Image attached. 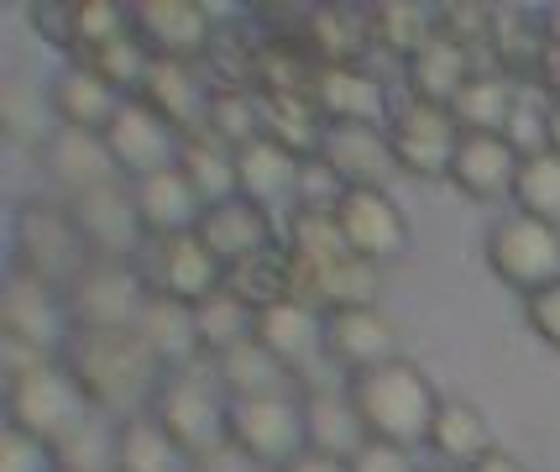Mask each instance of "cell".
Returning <instances> with one entry per match:
<instances>
[{"label":"cell","mask_w":560,"mask_h":472,"mask_svg":"<svg viewBox=\"0 0 560 472\" xmlns=\"http://www.w3.org/2000/svg\"><path fill=\"white\" fill-rule=\"evenodd\" d=\"M492 16H498V5H488V0H440L435 5V37L466 48L477 64H482V58H488V43H492Z\"/></svg>","instance_id":"47"},{"label":"cell","mask_w":560,"mask_h":472,"mask_svg":"<svg viewBox=\"0 0 560 472\" xmlns=\"http://www.w3.org/2000/svg\"><path fill=\"white\" fill-rule=\"evenodd\" d=\"M58 368L79 383V394L90 399L95 415L126 421V415H142L158 378L168 373L163 357L152 352L137 325H69L63 347H58Z\"/></svg>","instance_id":"1"},{"label":"cell","mask_w":560,"mask_h":472,"mask_svg":"<svg viewBox=\"0 0 560 472\" xmlns=\"http://www.w3.org/2000/svg\"><path fill=\"white\" fill-rule=\"evenodd\" d=\"M220 378V389L225 399H252V394H299V378L272 357L268 347H257V336L242 342V347H231L225 357L210 362Z\"/></svg>","instance_id":"35"},{"label":"cell","mask_w":560,"mask_h":472,"mask_svg":"<svg viewBox=\"0 0 560 472\" xmlns=\"http://www.w3.org/2000/svg\"><path fill=\"white\" fill-rule=\"evenodd\" d=\"M257 53H262V26L246 16H220L215 37H210V53H205V74L215 90H252V74H257Z\"/></svg>","instance_id":"31"},{"label":"cell","mask_w":560,"mask_h":472,"mask_svg":"<svg viewBox=\"0 0 560 472\" xmlns=\"http://www.w3.org/2000/svg\"><path fill=\"white\" fill-rule=\"evenodd\" d=\"M304 48L315 53L319 69H357V64H366V58L377 53L366 5L315 0V5H310V22H304Z\"/></svg>","instance_id":"21"},{"label":"cell","mask_w":560,"mask_h":472,"mask_svg":"<svg viewBox=\"0 0 560 472\" xmlns=\"http://www.w3.org/2000/svg\"><path fill=\"white\" fill-rule=\"evenodd\" d=\"M539 58H545V26H539V11H524V5H498L492 16V43H488V69L509 74L513 84H529L535 90Z\"/></svg>","instance_id":"28"},{"label":"cell","mask_w":560,"mask_h":472,"mask_svg":"<svg viewBox=\"0 0 560 472\" xmlns=\"http://www.w3.org/2000/svg\"><path fill=\"white\" fill-rule=\"evenodd\" d=\"M524 325H529L550 352H560V278L545 284V289H535V295H524Z\"/></svg>","instance_id":"51"},{"label":"cell","mask_w":560,"mask_h":472,"mask_svg":"<svg viewBox=\"0 0 560 472\" xmlns=\"http://www.w3.org/2000/svg\"><path fill=\"white\" fill-rule=\"evenodd\" d=\"M131 263H137V274H142V284L152 295L178 299V304H205L225 284V268L210 257V247L199 242L195 231H184V237H147Z\"/></svg>","instance_id":"10"},{"label":"cell","mask_w":560,"mask_h":472,"mask_svg":"<svg viewBox=\"0 0 560 472\" xmlns=\"http://www.w3.org/2000/svg\"><path fill=\"white\" fill-rule=\"evenodd\" d=\"M293 184H299V158L289 148H278L272 137H257V142H246L236 152V195L272 210L278 199L293 205Z\"/></svg>","instance_id":"34"},{"label":"cell","mask_w":560,"mask_h":472,"mask_svg":"<svg viewBox=\"0 0 560 472\" xmlns=\"http://www.w3.org/2000/svg\"><path fill=\"white\" fill-rule=\"evenodd\" d=\"M509 137L513 148H518V158H529V152H545L550 148V100L545 95H518V105H513V116H509Z\"/></svg>","instance_id":"49"},{"label":"cell","mask_w":560,"mask_h":472,"mask_svg":"<svg viewBox=\"0 0 560 472\" xmlns=\"http://www.w3.org/2000/svg\"><path fill=\"white\" fill-rule=\"evenodd\" d=\"M147 299L152 289L142 284L131 257H90L63 289V310H69V325L105 331V325H137Z\"/></svg>","instance_id":"8"},{"label":"cell","mask_w":560,"mask_h":472,"mask_svg":"<svg viewBox=\"0 0 560 472\" xmlns=\"http://www.w3.org/2000/svg\"><path fill=\"white\" fill-rule=\"evenodd\" d=\"M278 472H351V462H341V457H325V451H299L289 468Z\"/></svg>","instance_id":"54"},{"label":"cell","mask_w":560,"mask_h":472,"mask_svg":"<svg viewBox=\"0 0 560 472\" xmlns=\"http://www.w3.org/2000/svg\"><path fill=\"white\" fill-rule=\"evenodd\" d=\"M539 26H545V43H550V48H560V0L539 11Z\"/></svg>","instance_id":"56"},{"label":"cell","mask_w":560,"mask_h":472,"mask_svg":"<svg viewBox=\"0 0 560 472\" xmlns=\"http://www.w3.org/2000/svg\"><path fill=\"white\" fill-rule=\"evenodd\" d=\"M304 436H310V451H325V457H341L351 462L357 451L372 441L357 421V410H351V399H346V383H319V389H304Z\"/></svg>","instance_id":"26"},{"label":"cell","mask_w":560,"mask_h":472,"mask_svg":"<svg viewBox=\"0 0 560 472\" xmlns=\"http://www.w3.org/2000/svg\"><path fill=\"white\" fill-rule=\"evenodd\" d=\"M346 199V179L325 163V158H304L299 163V184H293V205L289 210H319V216H336V205Z\"/></svg>","instance_id":"48"},{"label":"cell","mask_w":560,"mask_h":472,"mask_svg":"<svg viewBox=\"0 0 560 472\" xmlns=\"http://www.w3.org/2000/svg\"><path fill=\"white\" fill-rule=\"evenodd\" d=\"M471 74H477V58H471L466 48H456V43H445V37L424 43V48L404 64L409 100H419V105H440V111H451V100L462 95V84Z\"/></svg>","instance_id":"29"},{"label":"cell","mask_w":560,"mask_h":472,"mask_svg":"<svg viewBox=\"0 0 560 472\" xmlns=\"http://www.w3.org/2000/svg\"><path fill=\"white\" fill-rule=\"evenodd\" d=\"M37 163H43V174H48L52 195H90L100 184H116V163H110V152H105V137H90V131H69V126H52L48 142L37 148Z\"/></svg>","instance_id":"19"},{"label":"cell","mask_w":560,"mask_h":472,"mask_svg":"<svg viewBox=\"0 0 560 472\" xmlns=\"http://www.w3.org/2000/svg\"><path fill=\"white\" fill-rule=\"evenodd\" d=\"M90 421H95L90 399L79 394V383L58 362H43L32 373L5 378V425L11 430H26V436H37L48 447H69Z\"/></svg>","instance_id":"5"},{"label":"cell","mask_w":560,"mask_h":472,"mask_svg":"<svg viewBox=\"0 0 560 472\" xmlns=\"http://www.w3.org/2000/svg\"><path fill=\"white\" fill-rule=\"evenodd\" d=\"M84 263H90V242L63 195H26L11 210V274L63 295Z\"/></svg>","instance_id":"3"},{"label":"cell","mask_w":560,"mask_h":472,"mask_svg":"<svg viewBox=\"0 0 560 472\" xmlns=\"http://www.w3.org/2000/svg\"><path fill=\"white\" fill-rule=\"evenodd\" d=\"M0 336L26 342V347H43L58 357L63 336H69V310L63 295L48 284H32L22 274H5V295H0Z\"/></svg>","instance_id":"18"},{"label":"cell","mask_w":560,"mask_h":472,"mask_svg":"<svg viewBox=\"0 0 560 472\" xmlns=\"http://www.w3.org/2000/svg\"><path fill=\"white\" fill-rule=\"evenodd\" d=\"M319 158L346 179V189H388V179L398 174L383 126H330Z\"/></svg>","instance_id":"24"},{"label":"cell","mask_w":560,"mask_h":472,"mask_svg":"<svg viewBox=\"0 0 560 472\" xmlns=\"http://www.w3.org/2000/svg\"><path fill=\"white\" fill-rule=\"evenodd\" d=\"M121 90H110L95 69L84 64H63L58 74L48 79V111H52V126H69V131H90L100 137L105 126L116 122L121 111Z\"/></svg>","instance_id":"23"},{"label":"cell","mask_w":560,"mask_h":472,"mask_svg":"<svg viewBox=\"0 0 560 472\" xmlns=\"http://www.w3.org/2000/svg\"><path fill=\"white\" fill-rule=\"evenodd\" d=\"M110 472H199L184 451L168 441V430L152 415H126L116 421V441H110Z\"/></svg>","instance_id":"30"},{"label":"cell","mask_w":560,"mask_h":472,"mask_svg":"<svg viewBox=\"0 0 560 472\" xmlns=\"http://www.w3.org/2000/svg\"><path fill=\"white\" fill-rule=\"evenodd\" d=\"M398 347H404V331L383 304H357V310H330L325 315V357L341 378L404 357Z\"/></svg>","instance_id":"14"},{"label":"cell","mask_w":560,"mask_h":472,"mask_svg":"<svg viewBox=\"0 0 560 472\" xmlns=\"http://www.w3.org/2000/svg\"><path fill=\"white\" fill-rule=\"evenodd\" d=\"M518 95H524V84H513L509 74H498V69H488V64H477V74L466 79L462 95L451 100V116H456L462 131H498V137H503Z\"/></svg>","instance_id":"33"},{"label":"cell","mask_w":560,"mask_h":472,"mask_svg":"<svg viewBox=\"0 0 560 472\" xmlns=\"http://www.w3.org/2000/svg\"><path fill=\"white\" fill-rule=\"evenodd\" d=\"M73 221L90 242V257H137L142 252V221H137V199H131V184L116 179V184H100L90 195L69 199Z\"/></svg>","instance_id":"16"},{"label":"cell","mask_w":560,"mask_h":472,"mask_svg":"<svg viewBox=\"0 0 560 472\" xmlns=\"http://www.w3.org/2000/svg\"><path fill=\"white\" fill-rule=\"evenodd\" d=\"M513 210L560 226V152H529L513 179Z\"/></svg>","instance_id":"44"},{"label":"cell","mask_w":560,"mask_h":472,"mask_svg":"<svg viewBox=\"0 0 560 472\" xmlns=\"http://www.w3.org/2000/svg\"><path fill=\"white\" fill-rule=\"evenodd\" d=\"M0 131L11 148H43L52 131V111H48V90L26 84L22 74L0 79Z\"/></svg>","instance_id":"40"},{"label":"cell","mask_w":560,"mask_h":472,"mask_svg":"<svg viewBox=\"0 0 560 472\" xmlns=\"http://www.w3.org/2000/svg\"><path fill=\"white\" fill-rule=\"evenodd\" d=\"M310 100L319 105V116L330 126H388L393 105H388V84L377 69H319Z\"/></svg>","instance_id":"20"},{"label":"cell","mask_w":560,"mask_h":472,"mask_svg":"<svg viewBox=\"0 0 560 472\" xmlns=\"http://www.w3.org/2000/svg\"><path fill=\"white\" fill-rule=\"evenodd\" d=\"M293 257L283 242H272V247H262L257 257H246V263H236V268H225V289L242 299L252 315H262V310H272V304H283V299H293Z\"/></svg>","instance_id":"36"},{"label":"cell","mask_w":560,"mask_h":472,"mask_svg":"<svg viewBox=\"0 0 560 472\" xmlns=\"http://www.w3.org/2000/svg\"><path fill=\"white\" fill-rule=\"evenodd\" d=\"M383 131H388V148H393L398 174L424 179V184L451 179V163H456V148H462V126H456L451 111L404 100V105H393V116H388Z\"/></svg>","instance_id":"9"},{"label":"cell","mask_w":560,"mask_h":472,"mask_svg":"<svg viewBox=\"0 0 560 472\" xmlns=\"http://www.w3.org/2000/svg\"><path fill=\"white\" fill-rule=\"evenodd\" d=\"M550 152H560V100H550Z\"/></svg>","instance_id":"57"},{"label":"cell","mask_w":560,"mask_h":472,"mask_svg":"<svg viewBox=\"0 0 560 472\" xmlns=\"http://www.w3.org/2000/svg\"><path fill=\"white\" fill-rule=\"evenodd\" d=\"M225 447L257 462V468H289L299 451H310L304 436V399L299 394H252L225 404Z\"/></svg>","instance_id":"6"},{"label":"cell","mask_w":560,"mask_h":472,"mask_svg":"<svg viewBox=\"0 0 560 472\" xmlns=\"http://www.w3.org/2000/svg\"><path fill=\"white\" fill-rule=\"evenodd\" d=\"M482 257H488V274L513 289V295H535L545 284L560 278V226L535 221V216H503V221L488 226V242H482Z\"/></svg>","instance_id":"7"},{"label":"cell","mask_w":560,"mask_h":472,"mask_svg":"<svg viewBox=\"0 0 560 472\" xmlns=\"http://www.w3.org/2000/svg\"><path fill=\"white\" fill-rule=\"evenodd\" d=\"M330 122L319 116V105L310 95H262V137H272L278 148H289L299 163L319 158Z\"/></svg>","instance_id":"38"},{"label":"cell","mask_w":560,"mask_h":472,"mask_svg":"<svg viewBox=\"0 0 560 472\" xmlns=\"http://www.w3.org/2000/svg\"><path fill=\"white\" fill-rule=\"evenodd\" d=\"M100 137H105V152H110V163H116V174L126 184L163 174V169H178V152H184V137L158 111H147L137 95L121 100L116 122L105 126Z\"/></svg>","instance_id":"11"},{"label":"cell","mask_w":560,"mask_h":472,"mask_svg":"<svg viewBox=\"0 0 560 472\" xmlns=\"http://www.w3.org/2000/svg\"><path fill=\"white\" fill-rule=\"evenodd\" d=\"M336 226H341L346 247L357 252L362 263H372V268L398 263L409 252V242H415L409 216H404V205L388 189H346V199L336 205Z\"/></svg>","instance_id":"13"},{"label":"cell","mask_w":560,"mask_h":472,"mask_svg":"<svg viewBox=\"0 0 560 472\" xmlns=\"http://www.w3.org/2000/svg\"><path fill=\"white\" fill-rule=\"evenodd\" d=\"M0 472H63V462H58V447L5 425L0 430Z\"/></svg>","instance_id":"50"},{"label":"cell","mask_w":560,"mask_h":472,"mask_svg":"<svg viewBox=\"0 0 560 472\" xmlns=\"http://www.w3.org/2000/svg\"><path fill=\"white\" fill-rule=\"evenodd\" d=\"M225 389L210 362H195V368H168L158 378V389L147 399V415L168 430V441L189 462H205L215 451H231L225 447Z\"/></svg>","instance_id":"4"},{"label":"cell","mask_w":560,"mask_h":472,"mask_svg":"<svg viewBox=\"0 0 560 472\" xmlns=\"http://www.w3.org/2000/svg\"><path fill=\"white\" fill-rule=\"evenodd\" d=\"M351 472H424L415 462L409 447H393V441H366L357 457H351Z\"/></svg>","instance_id":"53"},{"label":"cell","mask_w":560,"mask_h":472,"mask_svg":"<svg viewBox=\"0 0 560 472\" xmlns=\"http://www.w3.org/2000/svg\"><path fill=\"white\" fill-rule=\"evenodd\" d=\"M471 472H529V468H524V462H518V457H513V451L492 447L488 457H482V462H477V468H471Z\"/></svg>","instance_id":"55"},{"label":"cell","mask_w":560,"mask_h":472,"mask_svg":"<svg viewBox=\"0 0 560 472\" xmlns=\"http://www.w3.org/2000/svg\"><path fill=\"white\" fill-rule=\"evenodd\" d=\"M341 383L372 441H393V447H409V451L430 441V425H435V410L445 394L430 383V373L419 368L415 357H393L383 368L351 373Z\"/></svg>","instance_id":"2"},{"label":"cell","mask_w":560,"mask_h":472,"mask_svg":"<svg viewBox=\"0 0 560 472\" xmlns=\"http://www.w3.org/2000/svg\"><path fill=\"white\" fill-rule=\"evenodd\" d=\"M178 174L195 184L205 205L231 199V195H236V148L215 142L210 131H195V137H184V152H178Z\"/></svg>","instance_id":"41"},{"label":"cell","mask_w":560,"mask_h":472,"mask_svg":"<svg viewBox=\"0 0 560 472\" xmlns=\"http://www.w3.org/2000/svg\"><path fill=\"white\" fill-rule=\"evenodd\" d=\"M210 95H215V84H210V74H205L199 64H168V58H152L142 90H137V100H142L147 111H158L178 137L205 131Z\"/></svg>","instance_id":"17"},{"label":"cell","mask_w":560,"mask_h":472,"mask_svg":"<svg viewBox=\"0 0 560 472\" xmlns=\"http://www.w3.org/2000/svg\"><path fill=\"white\" fill-rule=\"evenodd\" d=\"M195 331H199V352H205V362H215V357H225L231 347L252 342L257 315H252L242 299L220 284V289L205 299V304H195Z\"/></svg>","instance_id":"42"},{"label":"cell","mask_w":560,"mask_h":472,"mask_svg":"<svg viewBox=\"0 0 560 472\" xmlns=\"http://www.w3.org/2000/svg\"><path fill=\"white\" fill-rule=\"evenodd\" d=\"M205 131H210L215 142L242 152L246 142L262 137V95H257V90H215V95H210Z\"/></svg>","instance_id":"46"},{"label":"cell","mask_w":560,"mask_h":472,"mask_svg":"<svg viewBox=\"0 0 560 472\" xmlns=\"http://www.w3.org/2000/svg\"><path fill=\"white\" fill-rule=\"evenodd\" d=\"M195 237L210 247V257H215L220 268H236V263H246V257H257L262 247L283 242V231L272 226V210L268 205H257V199H246V195L205 205Z\"/></svg>","instance_id":"15"},{"label":"cell","mask_w":560,"mask_h":472,"mask_svg":"<svg viewBox=\"0 0 560 472\" xmlns=\"http://www.w3.org/2000/svg\"><path fill=\"white\" fill-rule=\"evenodd\" d=\"M315 74H319V64H315V53L304 48V37H262L252 90L257 95H310Z\"/></svg>","instance_id":"39"},{"label":"cell","mask_w":560,"mask_h":472,"mask_svg":"<svg viewBox=\"0 0 560 472\" xmlns=\"http://www.w3.org/2000/svg\"><path fill=\"white\" fill-rule=\"evenodd\" d=\"M131 199H137L142 237H184V231H199V216H205L199 189L178 174V169L137 179V184H131Z\"/></svg>","instance_id":"25"},{"label":"cell","mask_w":560,"mask_h":472,"mask_svg":"<svg viewBox=\"0 0 560 472\" xmlns=\"http://www.w3.org/2000/svg\"><path fill=\"white\" fill-rule=\"evenodd\" d=\"M518 148L498 131H462V148H456V163H451V179L466 199H513V179H518Z\"/></svg>","instance_id":"22"},{"label":"cell","mask_w":560,"mask_h":472,"mask_svg":"<svg viewBox=\"0 0 560 472\" xmlns=\"http://www.w3.org/2000/svg\"><path fill=\"white\" fill-rule=\"evenodd\" d=\"M26 26H32V37H43L48 48L69 53V0H32V5H26Z\"/></svg>","instance_id":"52"},{"label":"cell","mask_w":560,"mask_h":472,"mask_svg":"<svg viewBox=\"0 0 560 472\" xmlns=\"http://www.w3.org/2000/svg\"><path fill=\"white\" fill-rule=\"evenodd\" d=\"M424 447L435 451L440 468L451 472H471L482 457L492 451V430H488V415L462 394H445L435 410V425H430V441Z\"/></svg>","instance_id":"27"},{"label":"cell","mask_w":560,"mask_h":472,"mask_svg":"<svg viewBox=\"0 0 560 472\" xmlns=\"http://www.w3.org/2000/svg\"><path fill=\"white\" fill-rule=\"evenodd\" d=\"M131 32V5L121 0H69V64Z\"/></svg>","instance_id":"43"},{"label":"cell","mask_w":560,"mask_h":472,"mask_svg":"<svg viewBox=\"0 0 560 472\" xmlns=\"http://www.w3.org/2000/svg\"><path fill=\"white\" fill-rule=\"evenodd\" d=\"M424 472H451V468H424Z\"/></svg>","instance_id":"58"},{"label":"cell","mask_w":560,"mask_h":472,"mask_svg":"<svg viewBox=\"0 0 560 472\" xmlns=\"http://www.w3.org/2000/svg\"><path fill=\"white\" fill-rule=\"evenodd\" d=\"M283 247L293 252V263H304V268H325V263H336L346 257V237L336 216H319V210H289V221H283Z\"/></svg>","instance_id":"45"},{"label":"cell","mask_w":560,"mask_h":472,"mask_svg":"<svg viewBox=\"0 0 560 472\" xmlns=\"http://www.w3.org/2000/svg\"><path fill=\"white\" fill-rule=\"evenodd\" d=\"M220 16L199 0H131V32L152 58L168 64H205Z\"/></svg>","instance_id":"12"},{"label":"cell","mask_w":560,"mask_h":472,"mask_svg":"<svg viewBox=\"0 0 560 472\" xmlns=\"http://www.w3.org/2000/svg\"><path fill=\"white\" fill-rule=\"evenodd\" d=\"M152 352L163 357V368H195L205 362V352H199V331H195V304H178V299H163L152 295L142 310V321H137Z\"/></svg>","instance_id":"37"},{"label":"cell","mask_w":560,"mask_h":472,"mask_svg":"<svg viewBox=\"0 0 560 472\" xmlns=\"http://www.w3.org/2000/svg\"><path fill=\"white\" fill-rule=\"evenodd\" d=\"M366 22H372L377 53L393 64H409L424 43H435V5H419V0H372Z\"/></svg>","instance_id":"32"}]
</instances>
